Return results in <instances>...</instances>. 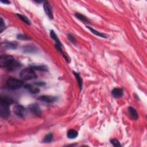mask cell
I'll use <instances>...</instances> for the list:
<instances>
[{"label":"cell","instance_id":"cell-1","mask_svg":"<svg viewBox=\"0 0 147 147\" xmlns=\"http://www.w3.org/2000/svg\"><path fill=\"white\" fill-rule=\"evenodd\" d=\"M20 77L24 80H29L37 78V75L31 68H24L20 72Z\"/></svg>","mask_w":147,"mask_h":147},{"label":"cell","instance_id":"cell-2","mask_svg":"<svg viewBox=\"0 0 147 147\" xmlns=\"http://www.w3.org/2000/svg\"><path fill=\"white\" fill-rule=\"evenodd\" d=\"M7 85V87L10 90H18L23 86L24 82L21 80L11 78L8 79Z\"/></svg>","mask_w":147,"mask_h":147},{"label":"cell","instance_id":"cell-3","mask_svg":"<svg viewBox=\"0 0 147 147\" xmlns=\"http://www.w3.org/2000/svg\"><path fill=\"white\" fill-rule=\"evenodd\" d=\"M13 57L10 55H2L0 57V66L1 67L8 68L14 62Z\"/></svg>","mask_w":147,"mask_h":147},{"label":"cell","instance_id":"cell-4","mask_svg":"<svg viewBox=\"0 0 147 147\" xmlns=\"http://www.w3.org/2000/svg\"><path fill=\"white\" fill-rule=\"evenodd\" d=\"M9 105L5 102L0 101V116L1 117H7L10 115V109Z\"/></svg>","mask_w":147,"mask_h":147},{"label":"cell","instance_id":"cell-5","mask_svg":"<svg viewBox=\"0 0 147 147\" xmlns=\"http://www.w3.org/2000/svg\"><path fill=\"white\" fill-rule=\"evenodd\" d=\"M13 111L15 113L18 117L21 118H24L25 116L26 110L25 108L20 105H17L13 108Z\"/></svg>","mask_w":147,"mask_h":147},{"label":"cell","instance_id":"cell-6","mask_svg":"<svg viewBox=\"0 0 147 147\" xmlns=\"http://www.w3.org/2000/svg\"><path fill=\"white\" fill-rule=\"evenodd\" d=\"M29 109L30 112L34 114L35 115L40 116L41 114V110L40 108L37 104H33L29 106Z\"/></svg>","mask_w":147,"mask_h":147},{"label":"cell","instance_id":"cell-7","mask_svg":"<svg viewBox=\"0 0 147 147\" xmlns=\"http://www.w3.org/2000/svg\"><path fill=\"white\" fill-rule=\"evenodd\" d=\"M44 10L46 14L47 15V16L50 18V19H53L54 16H53V13H52V10L51 7L50 6V4L48 2H45L44 3Z\"/></svg>","mask_w":147,"mask_h":147},{"label":"cell","instance_id":"cell-8","mask_svg":"<svg viewBox=\"0 0 147 147\" xmlns=\"http://www.w3.org/2000/svg\"><path fill=\"white\" fill-rule=\"evenodd\" d=\"M38 99L40 101H42L46 103H52L57 100L56 97L49 95H42L38 98Z\"/></svg>","mask_w":147,"mask_h":147},{"label":"cell","instance_id":"cell-9","mask_svg":"<svg viewBox=\"0 0 147 147\" xmlns=\"http://www.w3.org/2000/svg\"><path fill=\"white\" fill-rule=\"evenodd\" d=\"M24 87H25V89L28 90L29 92L30 93H32V94H37V93H39V91H40L39 88L37 86L35 85V84L34 85H30V84L26 85L24 86Z\"/></svg>","mask_w":147,"mask_h":147},{"label":"cell","instance_id":"cell-10","mask_svg":"<svg viewBox=\"0 0 147 147\" xmlns=\"http://www.w3.org/2000/svg\"><path fill=\"white\" fill-rule=\"evenodd\" d=\"M112 95L116 98H120L124 94V91L120 88H114L112 91Z\"/></svg>","mask_w":147,"mask_h":147},{"label":"cell","instance_id":"cell-11","mask_svg":"<svg viewBox=\"0 0 147 147\" xmlns=\"http://www.w3.org/2000/svg\"><path fill=\"white\" fill-rule=\"evenodd\" d=\"M75 17L78 19V20H79L80 21L83 22V23H84L85 24H88L90 23V20H88V19L85 16L82 15V14L77 13L75 14Z\"/></svg>","mask_w":147,"mask_h":147},{"label":"cell","instance_id":"cell-12","mask_svg":"<svg viewBox=\"0 0 147 147\" xmlns=\"http://www.w3.org/2000/svg\"><path fill=\"white\" fill-rule=\"evenodd\" d=\"M67 136V137L70 139H74V138H75L78 137V133L74 129H70L68 131Z\"/></svg>","mask_w":147,"mask_h":147},{"label":"cell","instance_id":"cell-13","mask_svg":"<svg viewBox=\"0 0 147 147\" xmlns=\"http://www.w3.org/2000/svg\"><path fill=\"white\" fill-rule=\"evenodd\" d=\"M128 111H129L130 115L131 116V117L133 118L134 120H137L138 118V114L136 112V110L135 108L132 107H129L128 109Z\"/></svg>","mask_w":147,"mask_h":147},{"label":"cell","instance_id":"cell-14","mask_svg":"<svg viewBox=\"0 0 147 147\" xmlns=\"http://www.w3.org/2000/svg\"><path fill=\"white\" fill-rule=\"evenodd\" d=\"M86 27L94 35H95L97 36H98L101 37H103V38H106L107 37L106 35H105V34H102V33H101V32H99V31H98V30H96L95 29H93V28H91L89 26H87Z\"/></svg>","mask_w":147,"mask_h":147},{"label":"cell","instance_id":"cell-15","mask_svg":"<svg viewBox=\"0 0 147 147\" xmlns=\"http://www.w3.org/2000/svg\"><path fill=\"white\" fill-rule=\"evenodd\" d=\"M50 36L52 39H53L55 41V42H56V44H57V45L60 46H62V44H61L60 41V40L59 39V38H58L56 34H55V32L53 30H51V32H50Z\"/></svg>","mask_w":147,"mask_h":147},{"label":"cell","instance_id":"cell-16","mask_svg":"<svg viewBox=\"0 0 147 147\" xmlns=\"http://www.w3.org/2000/svg\"><path fill=\"white\" fill-rule=\"evenodd\" d=\"M31 68H32L34 70H39V71H46L48 70V68L46 67V66L44 65H39V66H32Z\"/></svg>","mask_w":147,"mask_h":147},{"label":"cell","instance_id":"cell-17","mask_svg":"<svg viewBox=\"0 0 147 147\" xmlns=\"http://www.w3.org/2000/svg\"><path fill=\"white\" fill-rule=\"evenodd\" d=\"M73 74H74V75L75 76L76 80H77V82H78V86H79V87L80 88V89L81 90L82 88V84H83L82 79L81 78H80L79 74L78 73H75V72H73Z\"/></svg>","mask_w":147,"mask_h":147},{"label":"cell","instance_id":"cell-18","mask_svg":"<svg viewBox=\"0 0 147 147\" xmlns=\"http://www.w3.org/2000/svg\"><path fill=\"white\" fill-rule=\"evenodd\" d=\"M16 16H17V17L19 18H20L22 21H23L24 23H25L28 24V25H30V22L29 20V19L27 17H25V16L21 15H20V14H18V13L16 14Z\"/></svg>","mask_w":147,"mask_h":147},{"label":"cell","instance_id":"cell-19","mask_svg":"<svg viewBox=\"0 0 147 147\" xmlns=\"http://www.w3.org/2000/svg\"><path fill=\"white\" fill-rule=\"evenodd\" d=\"M52 140H53V135H52L51 133H50L47 135L46 136L44 137L43 141L44 143H51Z\"/></svg>","mask_w":147,"mask_h":147},{"label":"cell","instance_id":"cell-20","mask_svg":"<svg viewBox=\"0 0 147 147\" xmlns=\"http://www.w3.org/2000/svg\"><path fill=\"white\" fill-rule=\"evenodd\" d=\"M17 46V43L16 42H7L5 44V47L9 49H16Z\"/></svg>","mask_w":147,"mask_h":147},{"label":"cell","instance_id":"cell-21","mask_svg":"<svg viewBox=\"0 0 147 147\" xmlns=\"http://www.w3.org/2000/svg\"><path fill=\"white\" fill-rule=\"evenodd\" d=\"M110 143L112 144L114 146H121V144L117 139H112L110 140Z\"/></svg>","mask_w":147,"mask_h":147},{"label":"cell","instance_id":"cell-22","mask_svg":"<svg viewBox=\"0 0 147 147\" xmlns=\"http://www.w3.org/2000/svg\"><path fill=\"white\" fill-rule=\"evenodd\" d=\"M5 28V22L2 18H1V22H0V32L2 33V31Z\"/></svg>","mask_w":147,"mask_h":147},{"label":"cell","instance_id":"cell-23","mask_svg":"<svg viewBox=\"0 0 147 147\" xmlns=\"http://www.w3.org/2000/svg\"><path fill=\"white\" fill-rule=\"evenodd\" d=\"M68 39L71 43H73L74 44H76V40L75 39V38L74 36H73L71 34H68Z\"/></svg>","mask_w":147,"mask_h":147},{"label":"cell","instance_id":"cell-24","mask_svg":"<svg viewBox=\"0 0 147 147\" xmlns=\"http://www.w3.org/2000/svg\"><path fill=\"white\" fill-rule=\"evenodd\" d=\"M17 38L18 39H21V40H29L30 39L29 37H28L27 36H25L24 35H18L17 36Z\"/></svg>","mask_w":147,"mask_h":147},{"label":"cell","instance_id":"cell-25","mask_svg":"<svg viewBox=\"0 0 147 147\" xmlns=\"http://www.w3.org/2000/svg\"><path fill=\"white\" fill-rule=\"evenodd\" d=\"M35 85L37 86H44V85H46V84L44 82H35L34 84Z\"/></svg>","mask_w":147,"mask_h":147},{"label":"cell","instance_id":"cell-26","mask_svg":"<svg viewBox=\"0 0 147 147\" xmlns=\"http://www.w3.org/2000/svg\"><path fill=\"white\" fill-rule=\"evenodd\" d=\"M1 2H2V3H4L5 4H9L10 2L9 1H2V0H1Z\"/></svg>","mask_w":147,"mask_h":147}]
</instances>
